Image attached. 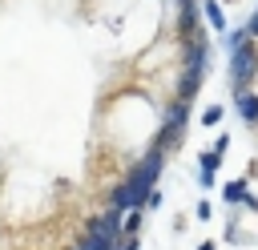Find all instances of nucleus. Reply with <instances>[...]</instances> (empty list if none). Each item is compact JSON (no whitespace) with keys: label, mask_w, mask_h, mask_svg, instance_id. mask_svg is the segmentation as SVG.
Returning <instances> with one entry per match:
<instances>
[{"label":"nucleus","mask_w":258,"mask_h":250,"mask_svg":"<svg viewBox=\"0 0 258 250\" xmlns=\"http://www.w3.org/2000/svg\"><path fill=\"white\" fill-rule=\"evenodd\" d=\"M157 165H161V153H149V157H145V161L129 173V181L113 194V206H117V210H141V206L149 202V194H153Z\"/></svg>","instance_id":"1"},{"label":"nucleus","mask_w":258,"mask_h":250,"mask_svg":"<svg viewBox=\"0 0 258 250\" xmlns=\"http://www.w3.org/2000/svg\"><path fill=\"white\" fill-rule=\"evenodd\" d=\"M238 109H242V117H246L250 125L258 121V97H254V93H246V89H242V93H238Z\"/></svg>","instance_id":"2"},{"label":"nucleus","mask_w":258,"mask_h":250,"mask_svg":"<svg viewBox=\"0 0 258 250\" xmlns=\"http://www.w3.org/2000/svg\"><path fill=\"white\" fill-rule=\"evenodd\" d=\"M202 8H206V20H210L218 32H226V16H222V4H218V0H206Z\"/></svg>","instance_id":"3"},{"label":"nucleus","mask_w":258,"mask_h":250,"mask_svg":"<svg viewBox=\"0 0 258 250\" xmlns=\"http://www.w3.org/2000/svg\"><path fill=\"white\" fill-rule=\"evenodd\" d=\"M222 194H226V202H242V206L250 202V198H246V181H230Z\"/></svg>","instance_id":"4"},{"label":"nucleus","mask_w":258,"mask_h":250,"mask_svg":"<svg viewBox=\"0 0 258 250\" xmlns=\"http://www.w3.org/2000/svg\"><path fill=\"white\" fill-rule=\"evenodd\" d=\"M202 121H206V125H218V121H222V105H210V109L202 113Z\"/></svg>","instance_id":"5"},{"label":"nucleus","mask_w":258,"mask_h":250,"mask_svg":"<svg viewBox=\"0 0 258 250\" xmlns=\"http://www.w3.org/2000/svg\"><path fill=\"white\" fill-rule=\"evenodd\" d=\"M198 250H214V242H202V246H198Z\"/></svg>","instance_id":"6"}]
</instances>
